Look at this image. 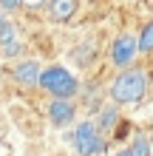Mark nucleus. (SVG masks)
Returning a JSON list of instances; mask_svg holds the SVG:
<instances>
[{
  "label": "nucleus",
  "mask_w": 153,
  "mask_h": 156,
  "mask_svg": "<svg viewBox=\"0 0 153 156\" xmlns=\"http://www.w3.org/2000/svg\"><path fill=\"white\" fill-rule=\"evenodd\" d=\"M148 71L145 68H125L119 77L111 82V99L116 105H130V102H139L148 91Z\"/></svg>",
  "instance_id": "nucleus-1"
},
{
  "label": "nucleus",
  "mask_w": 153,
  "mask_h": 156,
  "mask_svg": "<svg viewBox=\"0 0 153 156\" xmlns=\"http://www.w3.org/2000/svg\"><path fill=\"white\" fill-rule=\"evenodd\" d=\"M37 85L46 88L54 99H71V97L77 94V88H79L77 80L71 77L65 68H60V66H51V68H46V71H40Z\"/></svg>",
  "instance_id": "nucleus-2"
},
{
  "label": "nucleus",
  "mask_w": 153,
  "mask_h": 156,
  "mask_svg": "<svg viewBox=\"0 0 153 156\" xmlns=\"http://www.w3.org/2000/svg\"><path fill=\"white\" fill-rule=\"evenodd\" d=\"M74 145L79 156H96L105 153V139L99 136V131L94 128V122H79L77 133H74Z\"/></svg>",
  "instance_id": "nucleus-3"
},
{
  "label": "nucleus",
  "mask_w": 153,
  "mask_h": 156,
  "mask_svg": "<svg viewBox=\"0 0 153 156\" xmlns=\"http://www.w3.org/2000/svg\"><path fill=\"white\" fill-rule=\"evenodd\" d=\"M133 57H136V37L133 34H119V37L113 40V48H111V60H113V66H119V68H128Z\"/></svg>",
  "instance_id": "nucleus-4"
},
{
  "label": "nucleus",
  "mask_w": 153,
  "mask_h": 156,
  "mask_svg": "<svg viewBox=\"0 0 153 156\" xmlns=\"http://www.w3.org/2000/svg\"><path fill=\"white\" fill-rule=\"evenodd\" d=\"M14 80L20 82V85L26 88H31V85H37V80H40V62H34V60H23V62H17L14 66Z\"/></svg>",
  "instance_id": "nucleus-5"
},
{
  "label": "nucleus",
  "mask_w": 153,
  "mask_h": 156,
  "mask_svg": "<svg viewBox=\"0 0 153 156\" xmlns=\"http://www.w3.org/2000/svg\"><path fill=\"white\" fill-rule=\"evenodd\" d=\"M48 119L54 125H68L71 119H74V102H71V99H51Z\"/></svg>",
  "instance_id": "nucleus-6"
},
{
  "label": "nucleus",
  "mask_w": 153,
  "mask_h": 156,
  "mask_svg": "<svg viewBox=\"0 0 153 156\" xmlns=\"http://www.w3.org/2000/svg\"><path fill=\"white\" fill-rule=\"evenodd\" d=\"M20 51V43H17V29L9 20L0 23V54L3 57H12V54Z\"/></svg>",
  "instance_id": "nucleus-7"
},
{
  "label": "nucleus",
  "mask_w": 153,
  "mask_h": 156,
  "mask_svg": "<svg viewBox=\"0 0 153 156\" xmlns=\"http://www.w3.org/2000/svg\"><path fill=\"white\" fill-rule=\"evenodd\" d=\"M74 12H77V0H51V6H48V17L54 23L74 17Z\"/></svg>",
  "instance_id": "nucleus-8"
},
{
  "label": "nucleus",
  "mask_w": 153,
  "mask_h": 156,
  "mask_svg": "<svg viewBox=\"0 0 153 156\" xmlns=\"http://www.w3.org/2000/svg\"><path fill=\"white\" fill-rule=\"evenodd\" d=\"M116 119H119V111H116V108H105V111L96 116L94 128H96V131H111V128L116 125Z\"/></svg>",
  "instance_id": "nucleus-9"
},
{
  "label": "nucleus",
  "mask_w": 153,
  "mask_h": 156,
  "mask_svg": "<svg viewBox=\"0 0 153 156\" xmlns=\"http://www.w3.org/2000/svg\"><path fill=\"white\" fill-rule=\"evenodd\" d=\"M136 51H153V23H148L145 29H142V34L136 37Z\"/></svg>",
  "instance_id": "nucleus-10"
},
{
  "label": "nucleus",
  "mask_w": 153,
  "mask_h": 156,
  "mask_svg": "<svg viewBox=\"0 0 153 156\" xmlns=\"http://www.w3.org/2000/svg\"><path fill=\"white\" fill-rule=\"evenodd\" d=\"M128 151H130L133 156H150V142H148V136H136Z\"/></svg>",
  "instance_id": "nucleus-11"
},
{
  "label": "nucleus",
  "mask_w": 153,
  "mask_h": 156,
  "mask_svg": "<svg viewBox=\"0 0 153 156\" xmlns=\"http://www.w3.org/2000/svg\"><path fill=\"white\" fill-rule=\"evenodd\" d=\"M46 0H20V6H29V9H40Z\"/></svg>",
  "instance_id": "nucleus-12"
},
{
  "label": "nucleus",
  "mask_w": 153,
  "mask_h": 156,
  "mask_svg": "<svg viewBox=\"0 0 153 156\" xmlns=\"http://www.w3.org/2000/svg\"><path fill=\"white\" fill-rule=\"evenodd\" d=\"M0 6H3V9H9V12H12V9H17V6H20V0H0Z\"/></svg>",
  "instance_id": "nucleus-13"
},
{
  "label": "nucleus",
  "mask_w": 153,
  "mask_h": 156,
  "mask_svg": "<svg viewBox=\"0 0 153 156\" xmlns=\"http://www.w3.org/2000/svg\"><path fill=\"white\" fill-rule=\"evenodd\" d=\"M116 156H133V153H130L128 148H125V151H119V153H116Z\"/></svg>",
  "instance_id": "nucleus-14"
}]
</instances>
